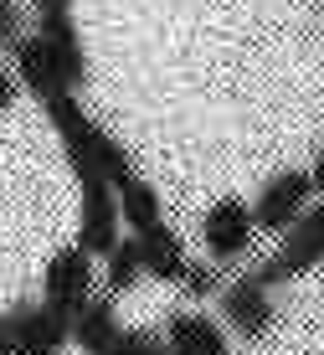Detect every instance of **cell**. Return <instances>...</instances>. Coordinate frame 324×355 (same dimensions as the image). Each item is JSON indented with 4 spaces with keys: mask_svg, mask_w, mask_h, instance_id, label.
<instances>
[{
    "mask_svg": "<svg viewBox=\"0 0 324 355\" xmlns=\"http://www.w3.org/2000/svg\"><path fill=\"white\" fill-rule=\"evenodd\" d=\"M0 21H6V52H16V46L26 42V26H21V6H16V0H6Z\"/></svg>",
    "mask_w": 324,
    "mask_h": 355,
    "instance_id": "ac0fdd59",
    "label": "cell"
},
{
    "mask_svg": "<svg viewBox=\"0 0 324 355\" xmlns=\"http://www.w3.org/2000/svg\"><path fill=\"white\" fill-rule=\"evenodd\" d=\"M98 355H170V340L149 335V329H123L114 345H108V350H98Z\"/></svg>",
    "mask_w": 324,
    "mask_h": 355,
    "instance_id": "2e32d148",
    "label": "cell"
},
{
    "mask_svg": "<svg viewBox=\"0 0 324 355\" xmlns=\"http://www.w3.org/2000/svg\"><path fill=\"white\" fill-rule=\"evenodd\" d=\"M253 232H257V211L247 201H216L206 211V222H201V242H206V252H211V263H237V258H247V248H253Z\"/></svg>",
    "mask_w": 324,
    "mask_h": 355,
    "instance_id": "8992f818",
    "label": "cell"
},
{
    "mask_svg": "<svg viewBox=\"0 0 324 355\" xmlns=\"http://www.w3.org/2000/svg\"><path fill=\"white\" fill-rule=\"evenodd\" d=\"M10 67H16V78L26 83V93L36 98V103H46L52 93L67 88V78H62V67L52 57V46H46L42 36H26V42L10 52ZM72 93H78V88H72Z\"/></svg>",
    "mask_w": 324,
    "mask_h": 355,
    "instance_id": "30bf717a",
    "label": "cell"
},
{
    "mask_svg": "<svg viewBox=\"0 0 324 355\" xmlns=\"http://www.w3.org/2000/svg\"><path fill=\"white\" fill-rule=\"evenodd\" d=\"M309 201H314V175H309V170H283V175H273L268 186H263V196L253 201L257 227L283 237V232L309 211Z\"/></svg>",
    "mask_w": 324,
    "mask_h": 355,
    "instance_id": "52a82bcc",
    "label": "cell"
},
{
    "mask_svg": "<svg viewBox=\"0 0 324 355\" xmlns=\"http://www.w3.org/2000/svg\"><path fill=\"white\" fill-rule=\"evenodd\" d=\"M119 206H123V227L129 232H149V227H160V196L149 180L134 175L129 186H119Z\"/></svg>",
    "mask_w": 324,
    "mask_h": 355,
    "instance_id": "9a60e30c",
    "label": "cell"
},
{
    "mask_svg": "<svg viewBox=\"0 0 324 355\" xmlns=\"http://www.w3.org/2000/svg\"><path fill=\"white\" fill-rule=\"evenodd\" d=\"M221 314H227V324H232L242 340H263L268 329H273V299H268V284H257L253 273L237 278V284L221 293Z\"/></svg>",
    "mask_w": 324,
    "mask_h": 355,
    "instance_id": "ba28073f",
    "label": "cell"
},
{
    "mask_svg": "<svg viewBox=\"0 0 324 355\" xmlns=\"http://www.w3.org/2000/svg\"><path fill=\"white\" fill-rule=\"evenodd\" d=\"M309 175H314V191L324 196V150H319V160H314V170H309Z\"/></svg>",
    "mask_w": 324,
    "mask_h": 355,
    "instance_id": "44dd1931",
    "label": "cell"
},
{
    "mask_svg": "<svg viewBox=\"0 0 324 355\" xmlns=\"http://www.w3.org/2000/svg\"><path fill=\"white\" fill-rule=\"evenodd\" d=\"M83 186V216H78V242L93 258H108L119 248V227H123V206H119V186L108 175H78Z\"/></svg>",
    "mask_w": 324,
    "mask_h": 355,
    "instance_id": "5b68a950",
    "label": "cell"
},
{
    "mask_svg": "<svg viewBox=\"0 0 324 355\" xmlns=\"http://www.w3.org/2000/svg\"><path fill=\"white\" fill-rule=\"evenodd\" d=\"M36 16H46V10H72V0H31Z\"/></svg>",
    "mask_w": 324,
    "mask_h": 355,
    "instance_id": "ffe728a7",
    "label": "cell"
},
{
    "mask_svg": "<svg viewBox=\"0 0 324 355\" xmlns=\"http://www.w3.org/2000/svg\"><path fill=\"white\" fill-rule=\"evenodd\" d=\"M139 273H144V258H139V237H129L123 242L119 237V248L103 258V293H129L134 284H139Z\"/></svg>",
    "mask_w": 324,
    "mask_h": 355,
    "instance_id": "5bb4252c",
    "label": "cell"
},
{
    "mask_svg": "<svg viewBox=\"0 0 324 355\" xmlns=\"http://www.w3.org/2000/svg\"><path fill=\"white\" fill-rule=\"evenodd\" d=\"M139 237V258H144V273L155 278V284H180L185 268H191V252H185L180 232H170L165 222L149 227V232H134Z\"/></svg>",
    "mask_w": 324,
    "mask_h": 355,
    "instance_id": "8fae6325",
    "label": "cell"
},
{
    "mask_svg": "<svg viewBox=\"0 0 324 355\" xmlns=\"http://www.w3.org/2000/svg\"><path fill=\"white\" fill-rule=\"evenodd\" d=\"M16 93H21V78H16V67H10V72H6V83H0V108L16 103Z\"/></svg>",
    "mask_w": 324,
    "mask_h": 355,
    "instance_id": "d6986e66",
    "label": "cell"
},
{
    "mask_svg": "<svg viewBox=\"0 0 324 355\" xmlns=\"http://www.w3.org/2000/svg\"><path fill=\"white\" fill-rule=\"evenodd\" d=\"M0 335H6V355H57L67 345L72 324L42 299V304H10Z\"/></svg>",
    "mask_w": 324,
    "mask_h": 355,
    "instance_id": "277c9868",
    "label": "cell"
},
{
    "mask_svg": "<svg viewBox=\"0 0 324 355\" xmlns=\"http://www.w3.org/2000/svg\"><path fill=\"white\" fill-rule=\"evenodd\" d=\"M119 335H123V324H119V304H114V293H93L88 309L72 320V340H78V345L88 350V355L108 350Z\"/></svg>",
    "mask_w": 324,
    "mask_h": 355,
    "instance_id": "4fadbf2b",
    "label": "cell"
},
{
    "mask_svg": "<svg viewBox=\"0 0 324 355\" xmlns=\"http://www.w3.org/2000/svg\"><path fill=\"white\" fill-rule=\"evenodd\" d=\"M216 284H221V278H216V268H211V263H191L176 288H185L191 299H206V293H216Z\"/></svg>",
    "mask_w": 324,
    "mask_h": 355,
    "instance_id": "e0dca14e",
    "label": "cell"
},
{
    "mask_svg": "<svg viewBox=\"0 0 324 355\" xmlns=\"http://www.w3.org/2000/svg\"><path fill=\"white\" fill-rule=\"evenodd\" d=\"M36 36L52 46L67 88H83V83H88V52H83V42H78V21H72V10H46V16H36Z\"/></svg>",
    "mask_w": 324,
    "mask_h": 355,
    "instance_id": "9c48e42d",
    "label": "cell"
},
{
    "mask_svg": "<svg viewBox=\"0 0 324 355\" xmlns=\"http://www.w3.org/2000/svg\"><path fill=\"white\" fill-rule=\"evenodd\" d=\"M42 108H46V119H52V129H57V139H62V150H67V160H72L78 175H108L114 186H129L134 180L129 150H123L103 124H93V119L83 114V103L72 98V88L52 93Z\"/></svg>",
    "mask_w": 324,
    "mask_h": 355,
    "instance_id": "6da1fadb",
    "label": "cell"
},
{
    "mask_svg": "<svg viewBox=\"0 0 324 355\" xmlns=\"http://www.w3.org/2000/svg\"><path fill=\"white\" fill-rule=\"evenodd\" d=\"M314 263H324V201H314L289 232H283L278 252L257 263L253 278H257V284H289V278L309 273Z\"/></svg>",
    "mask_w": 324,
    "mask_h": 355,
    "instance_id": "7a4b0ae2",
    "label": "cell"
},
{
    "mask_svg": "<svg viewBox=\"0 0 324 355\" xmlns=\"http://www.w3.org/2000/svg\"><path fill=\"white\" fill-rule=\"evenodd\" d=\"M165 340H170V355H227V335L221 324H211L206 314H170L165 320Z\"/></svg>",
    "mask_w": 324,
    "mask_h": 355,
    "instance_id": "7c38bea8",
    "label": "cell"
},
{
    "mask_svg": "<svg viewBox=\"0 0 324 355\" xmlns=\"http://www.w3.org/2000/svg\"><path fill=\"white\" fill-rule=\"evenodd\" d=\"M93 252L83 248V242H72V248H57L52 258H46V273H42V293H46V304L62 314V320H78L83 309H88V299H93Z\"/></svg>",
    "mask_w": 324,
    "mask_h": 355,
    "instance_id": "3957f363",
    "label": "cell"
}]
</instances>
